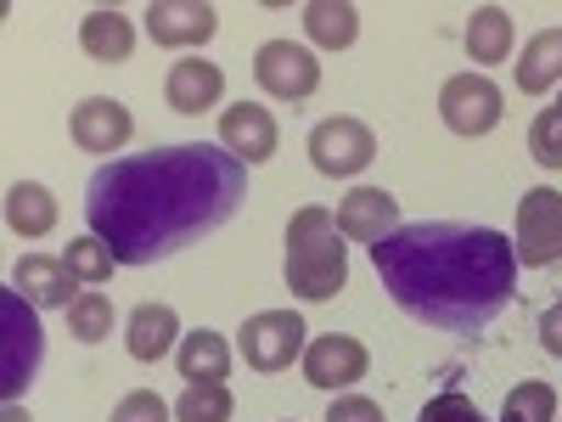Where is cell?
<instances>
[{
    "instance_id": "5b68a950",
    "label": "cell",
    "mask_w": 562,
    "mask_h": 422,
    "mask_svg": "<svg viewBox=\"0 0 562 422\" xmlns=\"http://www.w3.org/2000/svg\"><path fill=\"white\" fill-rule=\"evenodd\" d=\"M304 333H310V326H304L299 310H259V315L243 321L237 349H243V360H248L254 371H288V366L304 360V349H310Z\"/></svg>"
},
{
    "instance_id": "52a82bcc",
    "label": "cell",
    "mask_w": 562,
    "mask_h": 422,
    "mask_svg": "<svg viewBox=\"0 0 562 422\" xmlns=\"http://www.w3.org/2000/svg\"><path fill=\"white\" fill-rule=\"evenodd\" d=\"M512 254L529 270L562 259V192L557 186H535V192L518 198V237H512Z\"/></svg>"
},
{
    "instance_id": "603a6c76",
    "label": "cell",
    "mask_w": 562,
    "mask_h": 422,
    "mask_svg": "<svg viewBox=\"0 0 562 422\" xmlns=\"http://www.w3.org/2000/svg\"><path fill=\"white\" fill-rule=\"evenodd\" d=\"M467 57L484 68L512 57V12L506 7H473V18H467Z\"/></svg>"
},
{
    "instance_id": "ba28073f",
    "label": "cell",
    "mask_w": 562,
    "mask_h": 422,
    "mask_svg": "<svg viewBox=\"0 0 562 422\" xmlns=\"http://www.w3.org/2000/svg\"><path fill=\"white\" fill-rule=\"evenodd\" d=\"M501 85L490 79V74H450L445 79V90H439V119H445V130H456V135H467V141H479V135H490L495 124H501Z\"/></svg>"
},
{
    "instance_id": "2e32d148",
    "label": "cell",
    "mask_w": 562,
    "mask_h": 422,
    "mask_svg": "<svg viewBox=\"0 0 562 422\" xmlns=\"http://www.w3.org/2000/svg\"><path fill=\"white\" fill-rule=\"evenodd\" d=\"M220 97H225V74H220V63H209V57H180V63H169L164 102H169L175 113L198 119V113L220 108Z\"/></svg>"
},
{
    "instance_id": "3957f363",
    "label": "cell",
    "mask_w": 562,
    "mask_h": 422,
    "mask_svg": "<svg viewBox=\"0 0 562 422\" xmlns=\"http://www.w3.org/2000/svg\"><path fill=\"white\" fill-rule=\"evenodd\" d=\"M281 276L304 304H326L349 288V243L333 209L310 203L288 220V265H281Z\"/></svg>"
},
{
    "instance_id": "f1b7e54d",
    "label": "cell",
    "mask_w": 562,
    "mask_h": 422,
    "mask_svg": "<svg viewBox=\"0 0 562 422\" xmlns=\"http://www.w3.org/2000/svg\"><path fill=\"white\" fill-rule=\"evenodd\" d=\"M416 422H490L473 400H467L461 389H445V395H434L428 406H422V417Z\"/></svg>"
},
{
    "instance_id": "484cf974",
    "label": "cell",
    "mask_w": 562,
    "mask_h": 422,
    "mask_svg": "<svg viewBox=\"0 0 562 422\" xmlns=\"http://www.w3.org/2000/svg\"><path fill=\"white\" fill-rule=\"evenodd\" d=\"M63 259H68L79 288H102V281H113V270H119V259H113V248L102 237H74Z\"/></svg>"
},
{
    "instance_id": "83f0119b",
    "label": "cell",
    "mask_w": 562,
    "mask_h": 422,
    "mask_svg": "<svg viewBox=\"0 0 562 422\" xmlns=\"http://www.w3.org/2000/svg\"><path fill=\"white\" fill-rule=\"evenodd\" d=\"M529 153H535L540 169H562V113H557V108L535 113V124H529Z\"/></svg>"
},
{
    "instance_id": "d6a6232c",
    "label": "cell",
    "mask_w": 562,
    "mask_h": 422,
    "mask_svg": "<svg viewBox=\"0 0 562 422\" xmlns=\"http://www.w3.org/2000/svg\"><path fill=\"white\" fill-rule=\"evenodd\" d=\"M0 422H34V417H29V411H23L18 400H7V411H0Z\"/></svg>"
},
{
    "instance_id": "d6986e66",
    "label": "cell",
    "mask_w": 562,
    "mask_h": 422,
    "mask_svg": "<svg viewBox=\"0 0 562 422\" xmlns=\"http://www.w3.org/2000/svg\"><path fill=\"white\" fill-rule=\"evenodd\" d=\"M175 366H180L186 384H225L231 378V344L220 333H209V326H198V333L180 338Z\"/></svg>"
},
{
    "instance_id": "7a4b0ae2",
    "label": "cell",
    "mask_w": 562,
    "mask_h": 422,
    "mask_svg": "<svg viewBox=\"0 0 562 422\" xmlns=\"http://www.w3.org/2000/svg\"><path fill=\"white\" fill-rule=\"evenodd\" d=\"M389 299L434 333H484L518 293V254L495 225L416 220L371 248Z\"/></svg>"
},
{
    "instance_id": "e0dca14e",
    "label": "cell",
    "mask_w": 562,
    "mask_h": 422,
    "mask_svg": "<svg viewBox=\"0 0 562 422\" xmlns=\"http://www.w3.org/2000/svg\"><path fill=\"white\" fill-rule=\"evenodd\" d=\"M180 315L169 310V304H135L130 310V321H124V344H130V355L135 360H164V355H175L180 349Z\"/></svg>"
},
{
    "instance_id": "6da1fadb",
    "label": "cell",
    "mask_w": 562,
    "mask_h": 422,
    "mask_svg": "<svg viewBox=\"0 0 562 422\" xmlns=\"http://www.w3.org/2000/svg\"><path fill=\"white\" fill-rule=\"evenodd\" d=\"M248 164L209 141L108 158L85 186L90 237H102L119 265H153L192 248L243 209Z\"/></svg>"
},
{
    "instance_id": "d4e9b609",
    "label": "cell",
    "mask_w": 562,
    "mask_h": 422,
    "mask_svg": "<svg viewBox=\"0 0 562 422\" xmlns=\"http://www.w3.org/2000/svg\"><path fill=\"white\" fill-rule=\"evenodd\" d=\"M237 400L225 384H186V395L175 400V422H231Z\"/></svg>"
},
{
    "instance_id": "8992f818",
    "label": "cell",
    "mask_w": 562,
    "mask_h": 422,
    "mask_svg": "<svg viewBox=\"0 0 562 422\" xmlns=\"http://www.w3.org/2000/svg\"><path fill=\"white\" fill-rule=\"evenodd\" d=\"M254 79L270 102H304L321 90V63L310 45H293V40H265L254 52Z\"/></svg>"
},
{
    "instance_id": "ac0fdd59",
    "label": "cell",
    "mask_w": 562,
    "mask_h": 422,
    "mask_svg": "<svg viewBox=\"0 0 562 422\" xmlns=\"http://www.w3.org/2000/svg\"><path fill=\"white\" fill-rule=\"evenodd\" d=\"M79 45H85L90 63L119 68V63H130V52H135V23H130L119 7H97V12H85V23H79Z\"/></svg>"
},
{
    "instance_id": "4dcf8cb0",
    "label": "cell",
    "mask_w": 562,
    "mask_h": 422,
    "mask_svg": "<svg viewBox=\"0 0 562 422\" xmlns=\"http://www.w3.org/2000/svg\"><path fill=\"white\" fill-rule=\"evenodd\" d=\"M326 422H389L378 400H366V395H338L333 406H326Z\"/></svg>"
},
{
    "instance_id": "5bb4252c",
    "label": "cell",
    "mask_w": 562,
    "mask_h": 422,
    "mask_svg": "<svg viewBox=\"0 0 562 422\" xmlns=\"http://www.w3.org/2000/svg\"><path fill=\"white\" fill-rule=\"evenodd\" d=\"M220 141H225V153H231V158L265 164V158H276V147H281V130H276V113H270V108H259V102H237V108H225V113H220Z\"/></svg>"
},
{
    "instance_id": "836d02e7",
    "label": "cell",
    "mask_w": 562,
    "mask_h": 422,
    "mask_svg": "<svg viewBox=\"0 0 562 422\" xmlns=\"http://www.w3.org/2000/svg\"><path fill=\"white\" fill-rule=\"evenodd\" d=\"M557 113H562V102H557Z\"/></svg>"
},
{
    "instance_id": "9a60e30c",
    "label": "cell",
    "mask_w": 562,
    "mask_h": 422,
    "mask_svg": "<svg viewBox=\"0 0 562 422\" xmlns=\"http://www.w3.org/2000/svg\"><path fill=\"white\" fill-rule=\"evenodd\" d=\"M12 288L34 304V310H68L79 293V281H74V270H68V259L63 254H23L18 265H12Z\"/></svg>"
},
{
    "instance_id": "44dd1931",
    "label": "cell",
    "mask_w": 562,
    "mask_h": 422,
    "mask_svg": "<svg viewBox=\"0 0 562 422\" xmlns=\"http://www.w3.org/2000/svg\"><path fill=\"white\" fill-rule=\"evenodd\" d=\"M518 90L524 97H546L551 85H562V29H540L518 52Z\"/></svg>"
},
{
    "instance_id": "f546056e",
    "label": "cell",
    "mask_w": 562,
    "mask_h": 422,
    "mask_svg": "<svg viewBox=\"0 0 562 422\" xmlns=\"http://www.w3.org/2000/svg\"><path fill=\"white\" fill-rule=\"evenodd\" d=\"M169 417H175V406L158 400L153 389H130V395L113 406V422H169Z\"/></svg>"
},
{
    "instance_id": "30bf717a",
    "label": "cell",
    "mask_w": 562,
    "mask_h": 422,
    "mask_svg": "<svg viewBox=\"0 0 562 422\" xmlns=\"http://www.w3.org/2000/svg\"><path fill=\"white\" fill-rule=\"evenodd\" d=\"M299 366H304V384L333 389V395H349L366 371H371V355H366V344L349 338V333H326V338H310V349H304Z\"/></svg>"
},
{
    "instance_id": "7c38bea8",
    "label": "cell",
    "mask_w": 562,
    "mask_h": 422,
    "mask_svg": "<svg viewBox=\"0 0 562 422\" xmlns=\"http://www.w3.org/2000/svg\"><path fill=\"white\" fill-rule=\"evenodd\" d=\"M338 231H344L349 243L378 248L383 237H394V231H400V198L383 192V186H355V192L338 203Z\"/></svg>"
},
{
    "instance_id": "ffe728a7",
    "label": "cell",
    "mask_w": 562,
    "mask_h": 422,
    "mask_svg": "<svg viewBox=\"0 0 562 422\" xmlns=\"http://www.w3.org/2000/svg\"><path fill=\"white\" fill-rule=\"evenodd\" d=\"M57 198H52V186H40V180H18L12 192H7V225L18 231V237H52L57 231Z\"/></svg>"
},
{
    "instance_id": "1f68e13d",
    "label": "cell",
    "mask_w": 562,
    "mask_h": 422,
    "mask_svg": "<svg viewBox=\"0 0 562 422\" xmlns=\"http://www.w3.org/2000/svg\"><path fill=\"white\" fill-rule=\"evenodd\" d=\"M540 349L562 360V304H551V310L540 315Z\"/></svg>"
},
{
    "instance_id": "8fae6325",
    "label": "cell",
    "mask_w": 562,
    "mask_h": 422,
    "mask_svg": "<svg viewBox=\"0 0 562 422\" xmlns=\"http://www.w3.org/2000/svg\"><path fill=\"white\" fill-rule=\"evenodd\" d=\"M147 34L164 52H198L220 34V12L209 0H153L147 7Z\"/></svg>"
},
{
    "instance_id": "277c9868",
    "label": "cell",
    "mask_w": 562,
    "mask_h": 422,
    "mask_svg": "<svg viewBox=\"0 0 562 422\" xmlns=\"http://www.w3.org/2000/svg\"><path fill=\"white\" fill-rule=\"evenodd\" d=\"M0 395L7 400H18L29 384H34V366H40V349H45V338H40V315H34V304L18 293V288H7L0 293Z\"/></svg>"
},
{
    "instance_id": "9c48e42d",
    "label": "cell",
    "mask_w": 562,
    "mask_h": 422,
    "mask_svg": "<svg viewBox=\"0 0 562 422\" xmlns=\"http://www.w3.org/2000/svg\"><path fill=\"white\" fill-rule=\"evenodd\" d=\"M371 158H378V135H371V124L360 119H321L310 130V164L321 175H333V180H349L360 175Z\"/></svg>"
},
{
    "instance_id": "cb8c5ba5",
    "label": "cell",
    "mask_w": 562,
    "mask_h": 422,
    "mask_svg": "<svg viewBox=\"0 0 562 422\" xmlns=\"http://www.w3.org/2000/svg\"><path fill=\"white\" fill-rule=\"evenodd\" d=\"M68 333H74L79 344H102V338L113 333V299H108L102 288H85V293L68 304Z\"/></svg>"
},
{
    "instance_id": "7402d4cb",
    "label": "cell",
    "mask_w": 562,
    "mask_h": 422,
    "mask_svg": "<svg viewBox=\"0 0 562 422\" xmlns=\"http://www.w3.org/2000/svg\"><path fill=\"white\" fill-rule=\"evenodd\" d=\"M304 34L321 45V52H349L360 34V12L349 0H310L304 7Z\"/></svg>"
},
{
    "instance_id": "4316f807",
    "label": "cell",
    "mask_w": 562,
    "mask_h": 422,
    "mask_svg": "<svg viewBox=\"0 0 562 422\" xmlns=\"http://www.w3.org/2000/svg\"><path fill=\"white\" fill-rule=\"evenodd\" d=\"M501 422H557V389L551 384H518L501 406Z\"/></svg>"
},
{
    "instance_id": "4fadbf2b",
    "label": "cell",
    "mask_w": 562,
    "mask_h": 422,
    "mask_svg": "<svg viewBox=\"0 0 562 422\" xmlns=\"http://www.w3.org/2000/svg\"><path fill=\"white\" fill-rule=\"evenodd\" d=\"M68 135L79 153H119L124 141L135 135V119L119 97H85L68 119Z\"/></svg>"
}]
</instances>
